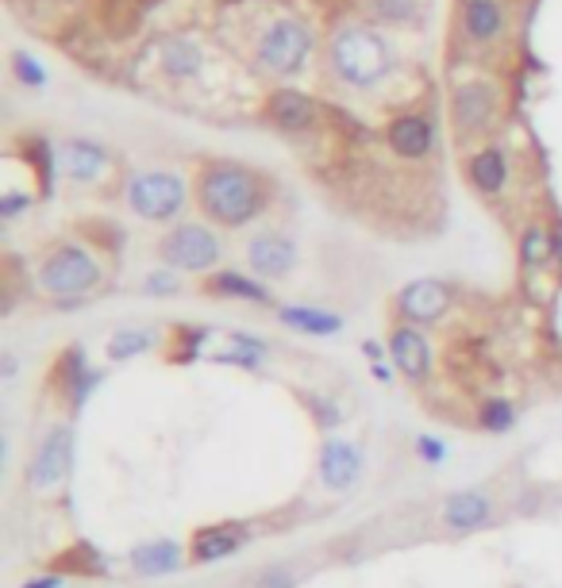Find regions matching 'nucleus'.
<instances>
[{
	"label": "nucleus",
	"instance_id": "obj_1",
	"mask_svg": "<svg viewBox=\"0 0 562 588\" xmlns=\"http://www.w3.org/2000/svg\"><path fill=\"white\" fill-rule=\"evenodd\" d=\"M274 181L259 166L236 162V158H208L192 177V204L200 208L212 228L243 231L270 212Z\"/></svg>",
	"mask_w": 562,
	"mask_h": 588
},
{
	"label": "nucleus",
	"instance_id": "obj_2",
	"mask_svg": "<svg viewBox=\"0 0 562 588\" xmlns=\"http://www.w3.org/2000/svg\"><path fill=\"white\" fill-rule=\"evenodd\" d=\"M327 70L340 85L355 93H374L400 70V54L393 39L371 23H343L327 39Z\"/></svg>",
	"mask_w": 562,
	"mask_h": 588
},
{
	"label": "nucleus",
	"instance_id": "obj_3",
	"mask_svg": "<svg viewBox=\"0 0 562 588\" xmlns=\"http://www.w3.org/2000/svg\"><path fill=\"white\" fill-rule=\"evenodd\" d=\"M108 281V270L101 262V251L77 239H62L35 265V288L54 308H82Z\"/></svg>",
	"mask_w": 562,
	"mask_h": 588
},
{
	"label": "nucleus",
	"instance_id": "obj_4",
	"mask_svg": "<svg viewBox=\"0 0 562 588\" xmlns=\"http://www.w3.org/2000/svg\"><path fill=\"white\" fill-rule=\"evenodd\" d=\"M316 54V31L296 12H270L262 23L251 28V62L259 74H270L278 82H296L309 70Z\"/></svg>",
	"mask_w": 562,
	"mask_h": 588
},
{
	"label": "nucleus",
	"instance_id": "obj_5",
	"mask_svg": "<svg viewBox=\"0 0 562 588\" xmlns=\"http://www.w3.org/2000/svg\"><path fill=\"white\" fill-rule=\"evenodd\" d=\"M189 200L192 181H186V174H178L170 166H143L124 177V204L143 223L174 228L186 216Z\"/></svg>",
	"mask_w": 562,
	"mask_h": 588
},
{
	"label": "nucleus",
	"instance_id": "obj_6",
	"mask_svg": "<svg viewBox=\"0 0 562 588\" xmlns=\"http://www.w3.org/2000/svg\"><path fill=\"white\" fill-rule=\"evenodd\" d=\"M155 251L163 265L178 273H212L223 262V239L220 228H212L208 220H178L174 228H166Z\"/></svg>",
	"mask_w": 562,
	"mask_h": 588
},
{
	"label": "nucleus",
	"instance_id": "obj_7",
	"mask_svg": "<svg viewBox=\"0 0 562 588\" xmlns=\"http://www.w3.org/2000/svg\"><path fill=\"white\" fill-rule=\"evenodd\" d=\"M447 112H451V127L459 139H486L501 116V88L489 77H462L451 85Z\"/></svg>",
	"mask_w": 562,
	"mask_h": 588
},
{
	"label": "nucleus",
	"instance_id": "obj_8",
	"mask_svg": "<svg viewBox=\"0 0 562 588\" xmlns=\"http://www.w3.org/2000/svg\"><path fill=\"white\" fill-rule=\"evenodd\" d=\"M74 427L70 423H54L51 431L39 439L35 454H31L28 462V473H23V481H28V489H35V493H51V489H59L62 481L70 477V465H74Z\"/></svg>",
	"mask_w": 562,
	"mask_h": 588
},
{
	"label": "nucleus",
	"instance_id": "obj_9",
	"mask_svg": "<svg viewBox=\"0 0 562 588\" xmlns=\"http://www.w3.org/2000/svg\"><path fill=\"white\" fill-rule=\"evenodd\" d=\"M54 150H59V174L77 189H93L116 169V155L90 135H62Z\"/></svg>",
	"mask_w": 562,
	"mask_h": 588
},
{
	"label": "nucleus",
	"instance_id": "obj_10",
	"mask_svg": "<svg viewBox=\"0 0 562 588\" xmlns=\"http://www.w3.org/2000/svg\"><path fill=\"white\" fill-rule=\"evenodd\" d=\"M393 308H397L400 324L413 327H436L451 316L455 308V288L439 277H416L393 296Z\"/></svg>",
	"mask_w": 562,
	"mask_h": 588
},
{
	"label": "nucleus",
	"instance_id": "obj_11",
	"mask_svg": "<svg viewBox=\"0 0 562 588\" xmlns=\"http://www.w3.org/2000/svg\"><path fill=\"white\" fill-rule=\"evenodd\" d=\"M155 66L174 85H200L212 70V59L197 35H166L155 46Z\"/></svg>",
	"mask_w": 562,
	"mask_h": 588
},
{
	"label": "nucleus",
	"instance_id": "obj_12",
	"mask_svg": "<svg viewBox=\"0 0 562 588\" xmlns=\"http://www.w3.org/2000/svg\"><path fill=\"white\" fill-rule=\"evenodd\" d=\"M385 147L400 162H428L439 147V124L428 112H400L385 124Z\"/></svg>",
	"mask_w": 562,
	"mask_h": 588
},
{
	"label": "nucleus",
	"instance_id": "obj_13",
	"mask_svg": "<svg viewBox=\"0 0 562 588\" xmlns=\"http://www.w3.org/2000/svg\"><path fill=\"white\" fill-rule=\"evenodd\" d=\"M262 112H267V124L285 139H304L320 127V101L296 85H278Z\"/></svg>",
	"mask_w": 562,
	"mask_h": 588
},
{
	"label": "nucleus",
	"instance_id": "obj_14",
	"mask_svg": "<svg viewBox=\"0 0 562 588\" xmlns=\"http://www.w3.org/2000/svg\"><path fill=\"white\" fill-rule=\"evenodd\" d=\"M497 523V501L486 489H455L439 504V527L455 538H470Z\"/></svg>",
	"mask_w": 562,
	"mask_h": 588
},
{
	"label": "nucleus",
	"instance_id": "obj_15",
	"mask_svg": "<svg viewBox=\"0 0 562 588\" xmlns=\"http://www.w3.org/2000/svg\"><path fill=\"white\" fill-rule=\"evenodd\" d=\"M301 265V246L293 243V235L278 228L254 231L247 239V270L262 281H285L293 277V270Z\"/></svg>",
	"mask_w": 562,
	"mask_h": 588
},
{
	"label": "nucleus",
	"instance_id": "obj_16",
	"mask_svg": "<svg viewBox=\"0 0 562 588\" xmlns=\"http://www.w3.org/2000/svg\"><path fill=\"white\" fill-rule=\"evenodd\" d=\"M366 470V454L358 442L343 439V434H327L320 442V458H316V477L327 493H351V489L363 481Z\"/></svg>",
	"mask_w": 562,
	"mask_h": 588
},
{
	"label": "nucleus",
	"instance_id": "obj_17",
	"mask_svg": "<svg viewBox=\"0 0 562 588\" xmlns=\"http://www.w3.org/2000/svg\"><path fill=\"white\" fill-rule=\"evenodd\" d=\"M389 346V361L397 369V377H405L408 385H424L431 377V366H436V354H431V343L424 335V327L413 324H397L385 338Z\"/></svg>",
	"mask_w": 562,
	"mask_h": 588
},
{
	"label": "nucleus",
	"instance_id": "obj_18",
	"mask_svg": "<svg viewBox=\"0 0 562 588\" xmlns=\"http://www.w3.org/2000/svg\"><path fill=\"white\" fill-rule=\"evenodd\" d=\"M251 543V527L247 523H212V527H200L189 538V561L192 566H216V561L236 558L243 546Z\"/></svg>",
	"mask_w": 562,
	"mask_h": 588
},
{
	"label": "nucleus",
	"instance_id": "obj_19",
	"mask_svg": "<svg viewBox=\"0 0 562 588\" xmlns=\"http://www.w3.org/2000/svg\"><path fill=\"white\" fill-rule=\"evenodd\" d=\"M467 181L478 197L493 200L501 197L504 189L512 185V158L501 143H481L478 150L467 155Z\"/></svg>",
	"mask_w": 562,
	"mask_h": 588
},
{
	"label": "nucleus",
	"instance_id": "obj_20",
	"mask_svg": "<svg viewBox=\"0 0 562 588\" xmlns=\"http://www.w3.org/2000/svg\"><path fill=\"white\" fill-rule=\"evenodd\" d=\"M205 293L216 301H239V304H254V308H278L274 293H270V281L254 277L247 270H212L205 273Z\"/></svg>",
	"mask_w": 562,
	"mask_h": 588
},
{
	"label": "nucleus",
	"instance_id": "obj_21",
	"mask_svg": "<svg viewBox=\"0 0 562 588\" xmlns=\"http://www.w3.org/2000/svg\"><path fill=\"white\" fill-rule=\"evenodd\" d=\"M459 28L473 46H493L509 31V8L504 0H467L459 4Z\"/></svg>",
	"mask_w": 562,
	"mask_h": 588
},
{
	"label": "nucleus",
	"instance_id": "obj_22",
	"mask_svg": "<svg viewBox=\"0 0 562 588\" xmlns=\"http://www.w3.org/2000/svg\"><path fill=\"white\" fill-rule=\"evenodd\" d=\"M274 316L285 332L309 335V338H335L347 327V319H343L340 312L320 308V304H278Z\"/></svg>",
	"mask_w": 562,
	"mask_h": 588
},
{
	"label": "nucleus",
	"instance_id": "obj_23",
	"mask_svg": "<svg viewBox=\"0 0 562 588\" xmlns=\"http://www.w3.org/2000/svg\"><path fill=\"white\" fill-rule=\"evenodd\" d=\"M189 558V546H181L178 538H150V543H139L127 550V566L139 577H166L178 574Z\"/></svg>",
	"mask_w": 562,
	"mask_h": 588
},
{
	"label": "nucleus",
	"instance_id": "obj_24",
	"mask_svg": "<svg viewBox=\"0 0 562 588\" xmlns=\"http://www.w3.org/2000/svg\"><path fill=\"white\" fill-rule=\"evenodd\" d=\"M59 366H62V389H66V397H70V408L77 412V408H82L85 400H90L93 392H96V385H101L104 374L85 361V354L77 350V346H74V350L62 354Z\"/></svg>",
	"mask_w": 562,
	"mask_h": 588
},
{
	"label": "nucleus",
	"instance_id": "obj_25",
	"mask_svg": "<svg viewBox=\"0 0 562 588\" xmlns=\"http://www.w3.org/2000/svg\"><path fill=\"white\" fill-rule=\"evenodd\" d=\"M551 258H555V239H551V231L543 228V223H528L524 231H520L517 239V262L524 273H540L551 265Z\"/></svg>",
	"mask_w": 562,
	"mask_h": 588
},
{
	"label": "nucleus",
	"instance_id": "obj_26",
	"mask_svg": "<svg viewBox=\"0 0 562 588\" xmlns=\"http://www.w3.org/2000/svg\"><path fill=\"white\" fill-rule=\"evenodd\" d=\"M158 346V335L150 327H119L116 335L108 338L104 354H108L112 366H124V361H135L143 354H150Z\"/></svg>",
	"mask_w": 562,
	"mask_h": 588
},
{
	"label": "nucleus",
	"instance_id": "obj_27",
	"mask_svg": "<svg viewBox=\"0 0 562 588\" xmlns=\"http://www.w3.org/2000/svg\"><path fill=\"white\" fill-rule=\"evenodd\" d=\"M8 70H12L15 85H23L28 93H43V88L51 85V70H46V62L39 59V54H31L28 46H15V51L8 54Z\"/></svg>",
	"mask_w": 562,
	"mask_h": 588
},
{
	"label": "nucleus",
	"instance_id": "obj_28",
	"mask_svg": "<svg viewBox=\"0 0 562 588\" xmlns=\"http://www.w3.org/2000/svg\"><path fill=\"white\" fill-rule=\"evenodd\" d=\"M517 420H520V412L509 397H486L478 405V431H486V434H509L512 427H517Z\"/></svg>",
	"mask_w": 562,
	"mask_h": 588
},
{
	"label": "nucleus",
	"instance_id": "obj_29",
	"mask_svg": "<svg viewBox=\"0 0 562 588\" xmlns=\"http://www.w3.org/2000/svg\"><path fill=\"white\" fill-rule=\"evenodd\" d=\"M371 12L377 23L389 28H416L424 15V0H371Z\"/></svg>",
	"mask_w": 562,
	"mask_h": 588
},
{
	"label": "nucleus",
	"instance_id": "obj_30",
	"mask_svg": "<svg viewBox=\"0 0 562 588\" xmlns=\"http://www.w3.org/2000/svg\"><path fill=\"white\" fill-rule=\"evenodd\" d=\"M208 361H216V366H236V369H251V374H259L262 369V354H251V350H243V346H236V343H228L223 350H212L208 354Z\"/></svg>",
	"mask_w": 562,
	"mask_h": 588
},
{
	"label": "nucleus",
	"instance_id": "obj_31",
	"mask_svg": "<svg viewBox=\"0 0 562 588\" xmlns=\"http://www.w3.org/2000/svg\"><path fill=\"white\" fill-rule=\"evenodd\" d=\"M139 288H143V296H178L181 293V273L170 270V265H163V270L147 273Z\"/></svg>",
	"mask_w": 562,
	"mask_h": 588
},
{
	"label": "nucleus",
	"instance_id": "obj_32",
	"mask_svg": "<svg viewBox=\"0 0 562 588\" xmlns=\"http://www.w3.org/2000/svg\"><path fill=\"white\" fill-rule=\"evenodd\" d=\"M309 412L316 416L320 431H327V434H332L335 427L343 423V412H340V405H335V400H327L324 392H309Z\"/></svg>",
	"mask_w": 562,
	"mask_h": 588
},
{
	"label": "nucleus",
	"instance_id": "obj_33",
	"mask_svg": "<svg viewBox=\"0 0 562 588\" xmlns=\"http://www.w3.org/2000/svg\"><path fill=\"white\" fill-rule=\"evenodd\" d=\"M31 204H35V197H31V192H23V189L0 192V220H4V223H15L23 212H31Z\"/></svg>",
	"mask_w": 562,
	"mask_h": 588
},
{
	"label": "nucleus",
	"instance_id": "obj_34",
	"mask_svg": "<svg viewBox=\"0 0 562 588\" xmlns=\"http://www.w3.org/2000/svg\"><path fill=\"white\" fill-rule=\"evenodd\" d=\"M416 458L424 465H444L447 462V442L436 434H416Z\"/></svg>",
	"mask_w": 562,
	"mask_h": 588
},
{
	"label": "nucleus",
	"instance_id": "obj_35",
	"mask_svg": "<svg viewBox=\"0 0 562 588\" xmlns=\"http://www.w3.org/2000/svg\"><path fill=\"white\" fill-rule=\"evenodd\" d=\"M301 585V577L293 574V569H285V566H270V569H262L259 577H254V588H296Z\"/></svg>",
	"mask_w": 562,
	"mask_h": 588
},
{
	"label": "nucleus",
	"instance_id": "obj_36",
	"mask_svg": "<svg viewBox=\"0 0 562 588\" xmlns=\"http://www.w3.org/2000/svg\"><path fill=\"white\" fill-rule=\"evenodd\" d=\"M223 338H228V343H236V346H243V350H251V354H262V358H270V354H274V343H267V338L254 335V332H228Z\"/></svg>",
	"mask_w": 562,
	"mask_h": 588
},
{
	"label": "nucleus",
	"instance_id": "obj_37",
	"mask_svg": "<svg viewBox=\"0 0 562 588\" xmlns=\"http://www.w3.org/2000/svg\"><path fill=\"white\" fill-rule=\"evenodd\" d=\"M20 588H66V577H62V574H39V577H31V581L20 585Z\"/></svg>",
	"mask_w": 562,
	"mask_h": 588
},
{
	"label": "nucleus",
	"instance_id": "obj_38",
	"mask_svg": "<svg viewBox=\"0 0 562 588\" xmlns=\"http://www.w3.org/2000/svg\"><path fill=\"white\" fill-rule=\"evenodd\" d=\"M0 366H4V369H0V374H4V381H12V377H15V354H4V358H0Z\"/></svg>",
	"mask_w": 562,
	"mask_h": 588
},
{
	"label": "nucleus",
	"instance_id": "obj_39",
	"mask_svg": "<svg viewBox=\"0 0 562 588\" xmlns=\"http://www.w3.org/2000/svg\"><path fill=\"white\" fill-rule=\"evenodd\" d=\"M459 4H467V0H459Z\"/></svg>",
	"mask_w": 562,
	"mask_h": 588
}]
</instances>
